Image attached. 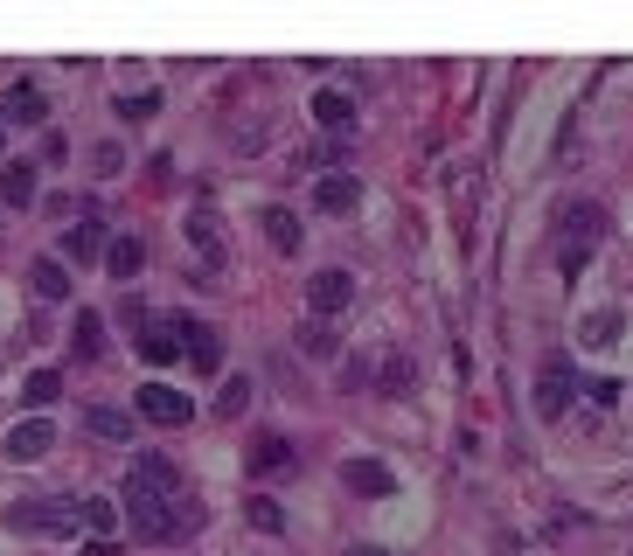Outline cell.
<instances>
[{
  "label": "cell",
  "instance_id": "cell-23",
  "mask_svg": "<svg viewBox=\"0 0 633 556\" xmlns=\"http://www.w3.org/2000/svg\"><path fill=\"white\" fill-rule=\"evenodd\" d=\"M21 397H28V404H35V411H49V404H56V397H63V376H56V369H35V376H28V383H21Z\"/></svg>",
  "mask_w": 633,
  "mask_h": 556
},
{
  "label": "cell",
  "instance_id": "cell-28",
  "mask_svg": "<svg viewBox=\"0 0 633 556\" xmlns=\"http://www.w3.org/2000/svg\"><path fill=\"white\" fill-rule=\"evenodd\" d=\"M140 355H147V362H174V355H181L174 327H167V334H147V341H140Z\"/></svg>",
  "mask_w": 633,
  "mask_h": 556
},
{
  "label": "cell",
  "instance_id": "cell-31",
  "mask_svg": "<svg viewBox=\"0 0 633 556\" xmlns=\"http://www.w3.org/2000/svg\"><path fill=\"white\" fill-rule=\"evenodd\" d=\"M585 390H592V404H599V411H613V404H620V383H613V376H599V383H585Z\"/></svg>",
  "mask_w": 633,
  "mask_h": 556
},
{
  "label": "cell",
  "instance_id": "cell-13",
  "mask_svg": "<svg viewBox=\"0 0 633 556\" xmlns=\"http://www.w3.org/2000/svg\"><path fill=\"white\" fill-rule=\"evenodd\" d=\"M341 480H348L355 494H390V487H397V473H390L383 459H348V466H341Z\"/></svg>",
  "mask_w": 633,
  "mask_h": 556
},
{
  "label": "cell",
  "instance_id": "cell-32",
  "mask_svg": "<svg viewBox=\"0 0 633 556\" xmlns=\"http://www.w3.org/2000/svg\"><path fill=\"white\" fill-rule=\"evenodd\" d=\"M119 167H126V153H119V146L105 139V146H98V174H119Z\"/></svg>",
  "mask_w": 633,
  "mask_h": 556
},
{
  "label": "cell",
  "instance_id": "cell-3",
  "mask_svg": "<svg viewBox=\"0 0 633 556\" xmlns=\"http://www.w3.org/2000/svg\"><path fill=\"white\" fill-rule=\"evenodd\" d=\"M181 494V466L167 452H140L126 466V501H174Z\"/></svg>",
  "mask_w": 633,
  "mask_h": 556
},
{
  "label": "cell",
  "instance_id": "cell-33",
  "mask_svg": "<svg viewBox=\"0 0 633 556\" xmlns=\"http://www.w3.org/2000/svg\"><path fill=\"white\" fill-rule=\"evenodd\" d=\"M348 556H383V550H376V543H355V550H348Z\"/></svg>",
  "mask_w": 633,
  "mask_h": 556
},
{
  "label": "cell",
  "instance_id": "cell-2",
  "mask_svg": "<svg viewBox=\"0 0 633 556\" xmlns=\"http://www.w3.org/2000/svg\"><path fill=\"white\" fill-rule=\"evenodd\" d=\"M7 529H14V536H70V529H77V501H70V494L21 501V508H7Z\"/></svg>",
  "mask_w": 633,
  "mask_h": 556
},
{
  "label": "cell",
  "instance_id": "cell-8",
  "mask_svg": "<svg viewBox=\"0 0 633 556\" xmlns=\"http://www.w3.org/2000/svg\"><path fill=\"white\" fill-rule=\"evenodd\" d=\"M355 202H362V181H355L348 167H341V174H320V181H314V209H327V216H348Z\"/></svg>",
  "mask_w": 633,
  "mask_h": 556
},
{
  "label": "cell",
  "instance_id": "cell-6",
  "mask_svg": "<svg viewBox=\"0 0 633 556\" xmlns=\"http://www.w3.org/2000/svg\"><path fill=\"white\" fill-rule=\"evenodd\" d=\"M571 390H578L571 355H543V376H536V411H543V417H564V411H571Z\"/></svg>",
  "mask_w": 633,
  "mask_h": 556
},
{
  "label": "cell",
  "instance_id": "cell-27",
  "mask_svg": "<svg viewBox=\"0 0 633 556\" xmlns=\"http://www.w3.org/2000/svg\"><path fill=\"white\" fill-rule=\"evenodd\" d=\"M244 404H251V376H230V383H223V397H216V411H223V417H237Z\"/></svg>",
  "mask_w": 633,
  "mask_h": 556
},
{
  "label": "cell",
  "instance_id": "cell-1",
  "mask_svg": "<svg viewBox=\"0 0 633 556\" xmlns=\"http://www.w3.org/2000/svg\"><path fill=\"white\" fill-rule=\"evenodd\" d=\"M126 522H133L140 543H174V536L202 529V508L188 494H174V501H126Z\"/></svg>",
  "mask_w": 633,
  "mask_h": 556
},
{
  "label": "cell",
  "instance_id": "cell-25",
  "mask_svg": "<svg viewBox=\"0 0 633 556\" xmlns=\"http://www.w3.org/2000/svg\"><path fill=\"white\" fill-rule=\"evenodd\" d=\"M300 348H307V355H341V334H334L327 320H307V327H300Z\"/></svg>",
  "mask_w": 633,
  "mask_h": 556
},
{
  "label": "cell",
  "instance_id": "cell-24",
  "mask_svg": "<svg viewBox=\"0 0 633 556\" xmlns=\"http://www.w3.org/2000/svg\"><path fill=\"white\" fill-rule=\"evenodd\" d=\"M0 119H28V126H35V119H42V91H35V84H14V91H7V112H0Z\"/></svg>",
  "mask_w": 633,
  "mask_h": 556
},
{
  "label": "cell",
  "instance_id": "cell-11",
  "mask_svg": "<svg viewBox=\"0 0 633 556\" xmlns=\"http://www.w3.org/2000/svg\"><path fill=\"white\" fill-rule=\"evenodd\" d=\"M56 445V431H49V417H21L14 431H7V459H42Z\"/></svg>",
  "mask_w": 633,
  "mask_h": 556
},
{
  "label": "cell",
  "instance_id": "cell-18",
  "mask_svg": "<svg viewBox=\"0 0 633 556\" xmlns=\"http://www.w3.org/2000/svg\"><path fill=\"white\" fill-rule=\"evenodd\" d=\"M376 383H383V397H411V383H418V369H411V355H383V369H376Z\"/></svg>",
  "mask_w": 633,
  "mask_h": 556
},
{
  "label": "cell",
  "instance_id": "cell-17",
  "mask_svg": "<svg viewBox=\"0 0 633 556\" xmlns=\"http://www.w3.org/2000/svg\"><path fill=\"white\" fill-rule=\"evenodd\" d=\"M140 258H147L140 237H112V244H105V272L112 278H140Z\"/></svg>",
  "mask_w": 633,
  "mask_h": 556
},
{
  "label": "cell",
  "instance_id": "cell-4",
  "mask_svg": "<svg viewBox=\"0 0 633 556\" xmlns=\"http://www.w3.org/2000/svg\"><path fill=\"white\" fill-rule=\"evenodd\" d=\"M181 237H188V251H195V265L209 278L230 272V237H223V223L209 216V209H188V223H181Z\"/></svg>",
  "mask_w": 633,
  "mask_h": 556
},
{
  "label": "cell",
  "instance_id": "cell-5",
  "mask_svg": "<svg viewBox=\"0 0 633 556\" xmlns=\"http://www.w3.org/2000/svg\"><path fill=\"white\" fill-rule=\"evenodd\" d=\"M599 237H606V209H599V202L564 209V251H557V258H564V272H578V265L592 258V244H599Z\"/></svg>",
  "mask_w": 633,
  "mask_h": 556
},
{
  "label": "cell",
  "instance_id": "cell-12",
  "mask_svg": "<svg viewBox=\"0 0 633 556\" xmlns=\"http://www.w3.org/2000/svg\"><path fill=\"white\" fill-rule=\"evenodd\" d=\"M35 195H42V181H35V167H28V160H7V167H0V202H14V209H28Z\"/></svg>",
  "mask_w": 633,
  "mask_h": 556
},
{
  "label": "cell",
  "instance_id": "cell-21",
  "mask_svg": "<svg viewBox=\"0 0 633 556\" xmlns=\"http://www.w3.org/2000/svg\"><path fill=\"white\" fill-rule=\"evenodd\" d=\"M265 237H272L279 251H300V216H293V209H265Z\"/></svg>",
  "mask_w": 633,
  "mask_h": 556
},
{
  "label": "cell",
  "instance_id": "cell-19",
  "mask_svg": "<svg viewBox=\"0 0 633 556\" xmlns=\"http://www.w3.org/2000/svg\"><path fill=\"white\" fill-rule=\"evenodd\" d=\"M35 299H63V292H70V272H63V265H56V258H35Z\"/></svg>",
  "mask_w": 633,
  "mask_h": 556
},
{
  "label": "cell",
  "instance_id": "cell-29",
  "mask_svg": "<svg viewBox=\"0 0 633 556\" xmlns=\"http://www.w3.org/2000/svg\"><path fill=\"white\" fill-rule=\"evenodd\" d=\"M160 112V91H140V98H119V119H154Z\"/></svg>",
  "mask_w": 633,
  "mask_h": 556
},
{
  "label": "cell",
  "instance_id": "cell-16",
  "mask_svg": "<svg viewBox=\"0 0 633 556\" xmlns=\"http://www.w3.org/2000/svg\"><path fill=\"white\" fill-rule=\"evenodd\" d=\"M63 251H70V258H98V251H105V223H98V216L84 209V223H70Z\"/></svg>",
  "mask_w": 633,
  "mask_h": 556
},
{
  "label": "cell",
  "instance_id": "cell-15",
  "mask_svg": "<svg viewBox=\"0 0 633 556\" xmlns=\"http://www.w3.org/2000/svg\"><path fill=\"white\" fill-rule=\"evenodd\" d=\"M314 119L327 126V133H348V126H355V98H348V91H320Z\"/></svg>",
  "mask_w": 633,
  "mask_h": 556
},
{
  "label": "cell",
  "instance_id": "cell-20",
  "mask_svg": "<svg viewBox=\"0 0 633 556\" xmlns=\"http://www.w3.org/2000/svg\"><path fill=\"white\" fill-rule=\"evenodd\" d=\"M84 431H98V438H133V417H126V411H105V404H91V411H84Z\"/></svg>",
  "mask_w": 633,
  "mask_h": 556
},
{
  "label": "cell",
  "instance_id": "cell-22",
  "mask_svg": "<svg viewBox=\"0 0 633 556\" xmlns=\"http://www.w3.org/2000/svg\"><path fill=\"white\" fill-rule=\"evenodd\" d=\"M98 334H105V320H98V313H77V327H70V348H77L84 362H98V348H105Z\"/></svg>",
  "mask_w": 633,
  "mask_h": 556
},
{
  "label": "cell",
  "instance_id": "cell-9",
  "mask_svg": "<svg viewBox=\"0 0 633 556\" xmlns=\"http://www.w3.org/2000/svg\"><path fill=\"white\" fill-rule=\"evenodd\" d=\"M140 417H154V424H188L195 404H188L181 390H167V383H147V390H140Z\"/></svg>",
  "mask_w": 633,
  "mask_h": 556
},
{
  "label": "cell",
  "instance_id": "cell-30",
  "mask_svg": "<svg viewBox=\"0 0 633 556\" xmlns=\"http://www.w3.org/2000/svg\"><path fill=\"white\" fill-rule=\"evenodd\" d=\"M251 529H265V536H279V529H286V515H279L272 501H251Z\"/></svg>",
  "mask_w": 633,
  "mask_h": 556
},
{
  "label": "cell",
  "instance_id": "cell-14",
  "mask_svg": "<svg viewBox=\"0 0 633 556\" xmlns=\"http://www.w3.org/2000/svg\"><path fill=\"white\" fill-rule=\"evenodd\" d=\"M293 466V438L286 431H265L258 445H251V473H286Z\"/></svg>",
  "mask_w": 633,
  "mask_h": 556
},
{
  "label": "cell",
  "instance_id": "cell-10",
  "mask_svg": "<svg viewBox=\"0 0 633 556\" xmlns=\"http://www.w3.org/2000/svg\"><path fill=\"white\" fill-rule=\"evenodd\" d=\"M355 299V278L341 272V265H327V272H314V320H327V313H341Z\"/></svg>",
  "mask_w": 633,
  "mask_h": 556
},
{
  "label": "cell",
  "instance_id": "cell-26",
  "mask_svg": "<svg viewBox=\"0 0 633 556\" xmlns=\"http://www.w3.org/2000/svg\"><path fill=\"white\" fill-rule=\"evenodd\" d=\"M620 341V313H592L585 320V348H613Z\"/></svg>",
  "mask_w": 633,
  "mask_h": 556
},
{
  "label": "cell",
  "instance_id": "cell-7",
  "mask_svg": "<svg viewBox=\"0 0 633 556\" xmlns=\"http://www.w3.org/2000/svg\"><path fill=\"white\" fill-rule=\"evenodd\" d=\"M174 334H181V355H188L202 376L223 369V334H216V327H202V320H174Z\"/></svg>",
  "mask_w": 633,
  "mask_h": 556
}]
</instances>
